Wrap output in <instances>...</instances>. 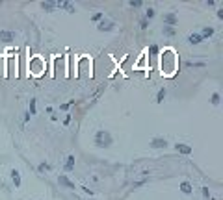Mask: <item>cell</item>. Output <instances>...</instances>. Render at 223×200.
<instances>
[{
  "mask_svg": "<svg viewBox=\"0 0 223 200\" xmlns=\"http://www.w3.org/2000/svg\"><path fill=\"white\" fill-rule=\"evenodd\" d=\"M203 37L199 35V33H190V35H188V43L190 45H199V43H203Z\"/></svg>",
  "mask_w": 223,
  "mask_h": 200,
  "instance_id": "9c48e42d",
  "label": "cell"
},
{
  "mask_svg": "<svg viewBox=\"0 0 223 200\" xmlns=\"http://www.w3.org/2000/svg\"><path fill=\"white\" fill-rule=\"evenodd\" d=\"M37 169H39L41 172H43V170H48V169H50V167H48V165H47V163H41V165H39V167H37Z\"/></svg>",
  "mask_w": 223,
  "mask_h": 200,
  "instance_id": "7402d4cb",
  "label": "cell"
},
{
  "mask_svg": "<svg viewBox=\"0 0 223 200\" xmlns=\"http://www.w3.org/2000/svg\"><path fill=\"white\" fill-rule=\"evenodd\" d=\"M165 147H167V141L164 137H154L151 141V148H165Z\"/></svg>",
  "mask_w": 223,
  "mask_h": 200,
  "instance_id": "8992f818",
  "label": "cell"
},
{
  "mask_svg": "<svg viewBox=\"0 0 223 200\" xmlns=\"http://www.w3.org/2000/svg\"><path fill=\"white\" fill-rule=\"evenodd\" d=\"M219 100H221V96H219V93H212V98H210V102H212V106H219Z\"/></svg>",
  "mask_w": 223,
  "mask_h": 200,
  "instance_id": "e0dca14e",
  "label": "cell"
},
{
  "mask_svg": "<svg viewBox=\"0 0 223 200\" xmlns=\"http://www.w3.org/2000/svg\"><path fill=\"white\" fill-rule=\"evenodd\" d=\"M56 8H60V9H65L67 13H74V6L71 2H56Z\"/></svg>",
  "mask_w": 223,
  "mask_h": 200,
  "instance_id": "ba28073f",
  "label": "cell"
},
{
  "mask_svg": "<svg viewBox=\"0 0 223 200\" xmlns=\"http://www.w3.org/2000/svg\"><path fill=\"white\" fill-rule=\"evenodd\" d=\"M147 24H149V22H147V20H145V19H143V20H141V28L145 30V28H147Z\"/></svg>",
  "mask_w": 223,
  "mask_h": 200,
  "instance_id": "484cf974",
  "label": "cell"
},
{
  "mask_svg": "<svg viewBox=\"0 0 223 200\" xmlns=\"http://www.w3.org/2000/svg\"><path fill=\"white\" fill-rule=\"evenodd\" d=\"M74 169V156L69 154L67 156V161H65V170H73Z\"/></svg>",
  "mask_w": 223,
  "mask_h": 200,
  "instance_id": "7c38bea8",
  "label": "cell"
},
{
  "mask_svg": "<svg viewBox=\"0 0 223 200\" xmlns=\"http://www.w3.org/2000/svg\"><path fill=\"white\" fill-rule=\"evenodd\" d=\"M69 122H71V115H67V117H65V121H63V124H69Z\"/></svg>",
  "mask_w": 223,
  "mask_h": 200,
  "instance_id": "4316f807",
  "label": "cell"
},
{
  "mask_svg": "<svg viewBox=\"0 0 223 200\" xmlns=\"http://www.w3.org/2000/svg\"><path fill=\"white\" fill-rule=\"evenodd\" d=\"M199 35L203 37V39L212 37V35H214V28H208V26H206V28H203V30H201V33H199Z\"/></svg>",
  "mask_w": 223,
  "mask_h": 200,
  "instance_id": "8fae6325",
  "label": "cell"
},
{
  "mask_svg": "<svg viewBox=\"0 0 223 200\" xmlns=\"http://www.w3.org/2000/svg\"><path fill=\"white\" fill-rule=\"evenodd\" d=\"M37 109H36V98H30V111H28V115H36Z\"/></svg>",
  "mask_w": 223,
  "mask_h": 200,
  "instance_id": "ac0fdd59",
  "label": "cell"
},
{
  "mask_svg": "<svg viewBox=\"0 0 223 200\" xmlns=\"http://www.w3.org/2000/svg\"><path fill=\"white\" fill-rule=\"evenodd\" d=\"M165 93H167V91H165L164 87H162V89H160V91L156 93V100H154L156 104H160V102H164V98H165Z\"/></svg>",
  "mask_w": 223,
  "mask_h": 200,
  "instance_id": "9a60e30c",
  "label": "cell"
},
{
  "mask_svg": "<svg viewBox=\"0 0 223 200\" xmlns=\"http://www.w3.org/2000/svg\"><path fill=\"white\" fill-rule=\"evenodd\" d=\"M141 4H143V2H139V0H130V2H128L130 8H139Z\"/></svg>",
  "mask_w": 223,
  "mask_h": 200,
  "instance_id": "44dd1931",
  "label": "cell"
},
{
  "mask_svg": "<svg viewBox=\"0 0 223 200\" xmlns=\"http://www.w3.org/2000/svg\"><path fill=\"white\" fill-rule=\"evenodd\" d=\"M152 17H154V9L149 8L147 11H145V20H147V19H152Z\"/></svg>",
  "mask_w": 223,
  "mask_h": 200,
  "instance_id": "d6986e66",
  "label": "cell"
},
{
  "mask_svg": "<svg viewBox=\"0 0 223 200\" xmlns=\"http://www.w3.org/2000/svg\"><path fill=\"white\" fill-rule=\"evenodd\" d=\"M203 195H205V196H210V191H208V187H203Z\"/></svg>",
  "mask_w": 223,
  "mask_h": 200,
  "instance_id": "d4e9b609",
  "label": "cell"
},
{
  "mask_svg": "<svg viewBox=\"0 0 223 200\" xmlns=\"http://www.w3.org/2000/svg\"><path fill=\"white\" fill-rule=\"evenodd\" d=\"M164 24L165 26H171V28H175V26L179 24V17L175 15V13H165V15H164Z\"/></svg>",
  "mask_w": 223,
  "mask_h": 200,
  "instance_id": "7a4b0ae2",
  "label": "cell"
},
{
  "mask_svg": "<svg viewBox=\"0 0 223 200\" xmlns=\"http://www.w3.org/2000/svg\"><path fill=\"white\" fill-rule=\"evenodd\" d=\"M58 183H60V185H63V187H67V189H76V187H74V183L69 180L65 174H60V176H58Z\"/></svg>",
  "mask_w": 223,
  "mask_h": 200,
  "instance_id": "5b68a950",
  "label": "cell"
},
{
  "mask_svg": "<svg viewBox=\"0 0 223 200\" xmlns=\"http://www.w3.org/2000/svg\"><path fill=\"white\" fill-rule=\"evenodd\" d=\"M149 54H151V56H156V54H158V46L156 45H151L149 46Z\"/></svg>",
  "mask_w": 223,
  "mask_h": 200,
  "instance_id": "ffe728a7",
  "label": "cell"
},
{
  "mask_svg": "<svg viewBox=\"0 0 223 200\" xmlns=\"http://www.w3.org/2000/svg\"><path fill=\"white\" fill-rule=\"evenodd\" d=\"M114 26H115V22H112V20H101L99 26H97V30L99 32H112Z\"/></svg>",
  "mask_w": 223,
  "mask_h": 200,
  "instance_id": "277c9868",
  "label": "cell"
},
{
  "mask_svg": "<svg viewBox=\"0 0 223 200\" xmlns=\"http://www.w3.org/2000/svg\"><path fill=\"white\" fill-rule=\"evenodd\" d=\"M99 19H102V13H101V11H97L95 15L91 17V20H99Z\"/></svg>",
  "mask_w": 223,
  "mask_h": 200,
  "instance_id": "603a6c76",
  "label": "cell"
},
{
  "mask_svg": "<svg viewBox=\"0 0 223 200\" xmlns=\"http://www.w3.org/2000/svg\"><path fill=\"white\" fill-rule=\"evenodd\" d=\"M11 180H13V183H15V187H20V172L17 169L11 170Z\"/></svg>",
  "mask_w": 223,
  "mask_h": 200,
  "instance_id": "30bf717a",
  "label": "cell"
},
{
  "mask_svg": "<svg viewBox=\"0 0 223 200\" xmlns=\"http://www.w3.org/2000/svg\"><path fill=\"white\" fill-rule=\"evenodd\" d=\"M175 33H177L175 28H171V26H164V35H165V37H173Z\"/></svg>",
  "mask_w": 223,
  "mask_h": 200,
  "instance_id": "2e32d148",
  "label": "cell"
},
{
  "mask_svg": "<svg viewBox=\"0 0 223 200\" xmlns=\"http://www.w3.org/2000/svg\"><path fill=\"white\" fill-rule=\"evenodd\" d=\"M175 150L180 154H192V147L190 144H186V143H177L175 144Z\"/></svg>",
  "mask_w": 223,
  "mask_h": 200,
  "instance_id": "52a82bcc",
  "label": "cell"
},
{
  "mask_svg": "<svg viewBox=\"0 0 223 200\" xmlns=\"http://www.w3.org/2000/svg\"><path fill=\"white\" fill-rule=\"evenodd\" d=\"M180 191H182L184 195H190V193H192V183L190 182H182V183H180Z\"/></svg>",
  "mask_w": 223,
  "mask_h": 200,
  "instance_id": "4fadbf2b",
  "label": "cell"
},
{
  "mask_svg": "<svg viewBox=\"0 0 223 200\" xmlns=\"http://www.w3.org/2000/svg\"><path fill=\"white\" fill-rule=\"evenodd\" d=\"M95 144L97 147H101V148H108L112 143H114V137H112L110 132H106V130H97V134H95Z\"/></svg>",
  "mask_w": 223,
  "mask_h": 200,
  "instance_id": "6da1fadb",
  "label": "cell"
},
{
  "mask_svg": "<svg viewBox=\"0 0 223 200\" xmlns=\"http://www.w3.org/2000/svg\"><path fill=\"white\" fill-rule=\"evenodd\" d=\"M41 8L45 11H54L56 9V2H41Z\"/></svg>",
  "mask_w": 223,
  "mask_h": 200,
  "instance_id": "5bb4252c",
  "label": "cell"
},
{
  "mask_svg": "<svg viewBox=\"0 0 223 200\" xmlns=\"http://www.w3.org/2000/svg\"><path fill=\"white\" fill-rule=\"evenodd\" d=\"M13 39H15V32L0 30V43H11Z\"/></svg>",
  "mask_w": 223,
  "mask_h": 200,
  "instance_id": "3957f363",
  "label": "cell"
},
{
  "mask_svg": "<svg viewBox=\"0 0 223 200\" xmlns=\"http://www.w3.org/2000/svg\"><path fill=\"white\" fill-rule=\"evenodd\" d=\"M71 104H74V100H71V102H67V104H63V106H61V109H67Z\"/></svg>",
  "mask_w": 223,
  "mask_h": 200,
  "instance_id": "cb8c5ba5",
  "label": "cell"
}]
</instances>
